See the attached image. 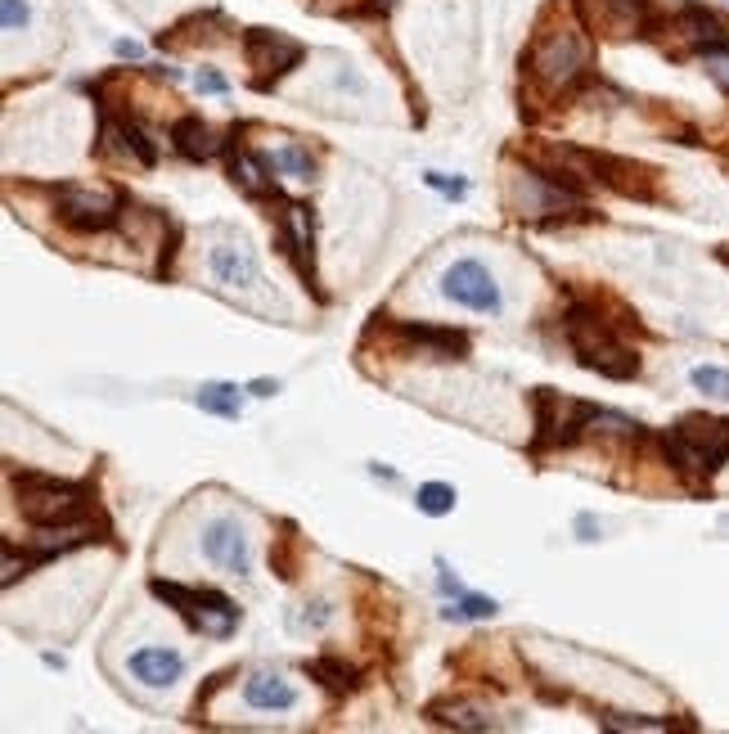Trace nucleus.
Masks as SVG:
<instances>
[{
	"mask_svg": "<svg viewBox=\"0 0 729 734\" xmlns=\"http://www.w3.org/2000/svg\"><path fill=\"white\" fill-rule=\"evenodd\" d=\"M14 491H18L23 518L36 527L81 523L90 509L86 482H63V478H45V473H14Z\"/></svg>",
	"mask_w": 729,
	"mask_h": 734,
	"instance_id": "1",
	"label": "nucleus"
},
{
	"mask_svg": "<svg viewBox=\"0 0 729 734\" xmlns=\"http://www.w3.org/2000/svg\"><path fill=\"white\" fill-rule=\"evenodd\" d=\"M567 343H572L576 361H581L585 370L603 374V379H630V374L639 370L635 352L621 347L617 338H612V329L585 307L567 311Z\"/></svg>",
	"mask_w": 729,
	"mask_h": 734,
	"instance_id": "2",
	"label": "nucleus"
},
{
	"mask_svg": "<svg viewBox=\"0 0 729 734\" xmlns=\"http://www.w3.org/2000/svg\"><path fill=\"white\" fill-rule=\"evenodd\" d=\"M662 446L675 469L716 473L729 460V419H684L680 428L662 433Z\"/></svg>",
	"mask_w": 729,
	"mask_h": 734,
	"instance_id": "3",
	"label": "nucleus"
},
{
	"mask_svg": "<svg viewBox=\"0 0 729 734\" xmlns=\"http://www.w3.org/2000/svg\"><path fill=\"white\" fill-rule=\"evenodd\" d=\"M441 298L459 302V307L468 311H500V289H495L491 271H486L482 262H473V257H464V262L446 266V275H441Z\"/></svg>",
	"mask_w": 729,
	"mask_h": 734,
	"instance_id": "4",
	"label": "nucleus"
},
{
	"mask_svg": "<svg viewBox=\"0 0 729 734\" xmlns=\"http://www.w3.org/2000/svg\"><path fill=\"white\" fill-rule=\"evenodd\" d=\"M585 68V46L572 37V32H554V37H545L536 46V55H531V73L540 77L545 86H567L576 73Z\"/></svg>",
	"mask_w": 729,
	"mask_h": 734,
	"instance_id": "5",
	"label": "nucleus"
},
{
	"mask_svg": "<svg viewBox=\"0 0 729 734\" xmlns=\"http://www.w3.org/2000/svg\"><path fill=\"white\" fill-rule=\"evenodd\" d=\"M122 212V199L95 190H59V217L72 230H108Z\"/></svg>",
	"mask_w": 729,
	"mask_h": 734,
	"instance_id": "6",
	"label": "nucleus"
},
{
	"mask_svg": "<svg viewBox=\"0 0 729 734\" xmlns=\"http://www.w3.org/2000/svg\"><path fill=\"white\" fill-rule=\"evenodd\" d=\"M203 559L225 568L230 577H243L248 572V545H243V527L239 518H212L203 527Z\"/></svg>",
	"mask_w": 729,
	"mask_h": 734,
	"instance_id": "7",
	"label": "nucleus"
},
{
	"mask_svg": "<svg viewBox=\"0 0 729 734\" xmlns=\"http://www.w3.org/2000/svg\"><path fill=\"white\" fill-rule=\"evenodd\" d=\"M243 46H248V59L252 68H261V73H288V68L302 59V46L297 41H288L284 32H266V28H252L248 37H243Z\"/></svg>",
	"mask_w": 729,
	"mask_h": 734,
	"instance_id": "8",
	"label": "nucleus"
},
{
	"mask_svg": "<svg viewBox=\"0 0 729 734\" xmlns=\"http://www.w3.org/2000/svg\"><path fill=\"white\" fill-rule=\"evenodd\" d=\"M243 703L257 707V712H293L297 689L288 685L279 671H252V676L243 680Z\"/></svg>",
	"mask_w": 729,
	"mask_h": 734,
	"instance_id": "9",
	"label": "nucleus"
},
{
	"mask_svg": "<svg viewBox=\"0 0 729 734\" xmlns=\"http://www.w3.org/2000/svg\"><path fill=\"white\" fill-rule=\"evenodd\" d=\"M126 667H131V676L140 680V685L162 689V685H176V680H180L185 658H180L176 649H158V644H149V649H135Z\"/></svg>",
	"mask_w": 729,
	"mask_h": 734,
	"instance_id": "10",
	"label": "nucleus"
},
{
	"mask_svg": "<svg viewBox=\"0 0 729 734\" xmlns=\"http://www.w3.org/2000/svg\"><path fill=\"white\" fill-rule=\"evenodd\" d=\"M207 266H212V275L225 284V289H252V284H257V262H252V253L243 244L212 248Z\"/></svg>",
	"mask_w": 729,
	"mask_h": 734,
	"instance_id": "11",
	"label": "nucleus"
},
{
	"mask_svg": "<svg viewBox=\"0 0 729 734\" xmlns=\"http://www.w3.org/2000/svg\"><path fill=\"white\" fill-rule=\"evenodd\" d=\"M396 334H401L405 343L423 347L428 356H437V361H459V356L468 352V338L459 334V329H437V325H396Z\"/></svg>",
	"mask_w": 729,
	"mask_h": 734,
	"instance_id": "12",
	"label": "nucleus"
},
{
	"mask_svg": "<svg viewBox=\"0 0 729 734\" xmlns=\"http://www.w3.org/2000/svg\"><path fill=\"white\" fill-rule=\"evenodd\" d=\"M171 140H176V154L194 158V163H203V158L216 154V131L207 127L203 118H180L176 127H171Z\"/></svg>",
	"mask_w": 729,
	"mask_h": 734,
	"instance_id": "13",
	"label": "nucleus"
},
{
	"mask_svg": "<svg viewBox=\"0 0 729 734\" xmlns=\"http://www.w3.org/2000/svg\"><path fill=\"white\" fill-rule=\"evenodd\" d=\"M239 622V608L216 590H198V631L203 635H230Z\"/></svg>",
	"mask_w": 729,
	"mask_h": 734,
	"instance_id": "14",
	"label": "nucleus"
},
{
	"mask_svg": "<svg viewBox=\"0 0 729 734\" xmlns=\"http://www.w3.org/2000/svg\"><path fill=\"white\" fill-rule=\"evenodd\" d=\"M680 32H684V37L698 41L702 50L725 46V23H720L711 10H702V5H684V14H680Z\"/></svg>",
	"mask_w": 729,
	"mask_h": 734,
	"instance_id": "15",
	"label": "nucleus"
},
{
	"mask_svg": "<svg viewBox=\"0 0 729 734\" xmlns=\"http://www.w3.org/2000/svg\"><path fill=\"white\" fill-rule=\"evenodd\" d=\"M194 401H198V410H207V415L239 419V388H234V383H203Z\"/></svg>",
	"mask_w": 729,
	"mask_h": 734,
	"instance_id": "16",
	"label": "nucleus"
},
{
	"mask_svg": "<svg viewBox=\"0 0 729 734\" xmlns=\"http://www.w3.org/2000/svg\"><path fill=\"white\" fill-rule=\"evenodd\" d=\"M495 599H486V595H455V604L446 608V622H482V617H495Z\"/></svg>",
	"mask_w": 729,
	"mask_h": 734,
	"instance_id": "17",
	"label": "nucleus"
},
{
	"mask_svg": "<svg viewBox=\"0 0 729 734\" xmlns=\"http://www.w3.org/2000/svg\"><path fill=\"white\" fill-rule=\"evenodd\" d=\"M414 505H419V514L441 518V514L455 509V487H446V482H423L419 496H414Z\"/></svg>",
	"mask_w": 729,
	"mask_h": 734,
	"instance_id": "18",
	"label": "nucleus"
},
{
	"mask_svg": "<svg viewBox=\"0 0 729 734\" xmlns=\"http://www.w3.org/2000/svg\"><path fill=\"white\" fill-rule=\"evenodd\" d=\"M689 379H693V388H698L702 397L729 401V370H725V365H698V370H693Z\"/></svg>",
	"mask_w": 729,
	"mask_h": 734,
	"instance_id": "19",
	"label": "nucleus"
},
{
	"mask_svg": "<svg viewBox=\"0 0 729 734\" xmlns=\"http://www.w3.org/2000/svg\"><path fill=\"white\" fill-rule=\"evenodd\" d=\"M230 172H234V185H243L248 194H266V190H270L266 172H261V163H257L252 154H239V158H234Z\"/></svg>",
	"mask_w": 729,
	"mask_h": 734,
	"instance_id": "20",
	"label": "nucleus"
},
{
	"mask_svg": "<svg viewBox=\"0 0 729 734\" xmlns=\"http://www.w3.org/2000/svg\"><path fill=\"white\" fill-rule=\"evenodd\" d=\"M306 671L320 676L329 689H351V676H356V671H351L347 662H338V658H315V662H306Z\"/></svg>",
	"mask_w": 729,
	"mask_h": 734,
	"instance_id": "21",
	"label": "nucleus"
},
{
	"mask_svg": "<svg viewBox=\"0 0 729 734\" xmlns=\"http://www.w3.org/2000/svg\"><path fill=\"white\" fill-rule=\"evenodd\" d=\"M446 725H455V730H491V716L486 712H477V707H468V703H455V707H446V716H441Z\"/></svg>",
	"mask_w": 729,
	"mask_h": 734,
	"instance_id": "22",
	"label": "nucleus"
},
{
	"mask_svg": "<svg viewBox=\"0 0 729 734\" xmlns=\"http://www.w3.org/2000/svg\"><path fill=\"white\" fill-rule=\"evenodd\" d=\"M275 167H284V172L302 176V181H311V172H315L311 154H306V149H297V145H284V149H279V154H275Z\"/></svg>",
	"mask_w": 729,
	"mask_h": 734,
	"instance_id": "23",
	"label": "nucleus"
},
{
	"mask_svg": "<svg viewBox=\"0 0 729 734\" xmlns=\"http://www.w3.org/2000/svg\"><path fill=\"white\" fill-rule=\"evenodd\" d=\"M122 140H126V154H135L144 167H153V158H158V149H153L149 140H144V131L135 127V122H126V127H122Z\"/></svg>",
	"mask_w": 729,
	"mask_h": 734,
	"instance_id": "24",
	"label": "nucleus"
},
{
	"mask_svg": "<svg viewBox=\"0 0 729 734\" xmlns=\"http://www.w3.org/2000/svg\"><path fill=\"white\" fill-rule=\"evenodd\" d=\"M608 730H666V721H648V716H626V712H612L603 716Z\"/></svg>",
	"mask_w": 729,
	"mask_h": 734,
	"instance_id": "25",
	"label": "nucleus"
},
{
	"mask_svg": "<svg viewBox=\"0 0 729 734\" xmlns=\"http://www.w3.org/2000/svg\"><path fill=\"white\" fill-rule=\"evenodd\" d=\"M707 73L716 77L720 86L729 91V50L725 46H716V50H707Z\"/></svg>",
	"mask_w": 729,
	"mask_h": 734,
	"instance_id": "26",
	"label": "nucleus"
},
{
	"mask_svg": "<svg viewBox=\"0 0 729 734\" xmlns=\"http://www.w3.org/2000/svg\"><path fill=\"white\" fill-rule=\"evenodd\" d=\"M0 19H5V32H18L27 23V5L23 0H0Z\"/></svg>",
	"mask_w": 729,
	"mask_h": 734,
	"instance_id": "27",
	"label": "nucleus"
},
{
	"mask_svg": "<svg viewBox=\"0 0 729 734\" xmlns=\"http://www.w3.org/2000/svg\"><path fill=\"white\" fill-rule=\"evenodd\" d=\"M423 181H428V185H432V190L450 194V199H459V194H464V190H468V185H464V181H450V176H446V172H423Z\"/></svg>",
	"mask_w": 729,
	"mask_h": 734,
	"instance_id": "28",
	"label": "nucleus"
},
{
	"mask_svg": "<svg viewBox=\"0 0 729 734\" xmlns=\"http://www.w3.org/2000/svg\"><path fill=\"white\" fill-rule=\"evenodd\" d=\"M194 86H198V91H207V95H225V77L221 73H198Z\"/></svg>",
	"mask_w": 729,
	"mask_h": 734,
	"instance_id": "29",
	"label": "nucleus"
},
{
	"mask_svg": "<svg viewBox=\"0 0 729 734\" xmlns=\"http://www.w3.org/2000/svg\"><path fill=\"white\" fill-rule=\"evenodd\" d=\"M248 392H252V397H275L279 383H275V379H252V383H248Z\"/></svg>",
	"mask_w": 729,
	"mask_h": 734,
	"instance_id": "30",
	"label": "nucleus"
},
{
	"mask_svg": "<svg viewBox=\"0 0 729 734\" xmlns=\"http://www.w3.org/2000/svg\"><path fill=\"white\" fill-rule=\"evenodd\" d=\"M576 532H581V541H599V536H594V518L590 514L576 518Z\"/></svg>",
	"mask_w": 729,
	"mask_h": 734,
	"instance_id": "31",
	"label": "nucleus"
},
{
	"mask_svg": "<svg viewBox=\"0 0 729 734\" xmlns=\"http://www.w3.org/2000/svg\"><path fill=\"white\" fill-rule=\"evenodd\" d=\"M117 59H140V46H135V41H117Z\"/></svg>",
	"mask_w": 729,
	"mask_h": 734,
	"instance_id": "32",
	"label": "nucleus"
}]
</instances>
